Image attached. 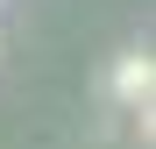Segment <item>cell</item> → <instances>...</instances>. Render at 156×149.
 I'll return each instance as SVG.
<instances>
[{
	"label": "cell",
	"instance_id": "1",
	"mask_svg": "<svg viewBox=\"0 0 156 149\" xmlns=\"http://www.w3.org/2000/svg\"><path fill=\"white\" fill-rule=\"evenodd\" d=\"M149 92H156V64H149V50H128V57L114 64V99L128 114H149Z\"/></svg>",
	"mask_w": 156,
	"mask_h": 149
}]
</instances>
